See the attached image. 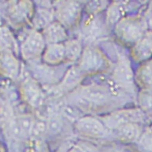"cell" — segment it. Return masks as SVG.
I'll use <instances>...</instances> for the list:
<instances>
[{"label":"cell","instance_id":"cell-15","mask_svg":"<svg viewBox=\"0 0 152 152\" xmlns=\"http://www.w3.org/2000/svg\"><path fill=\"white\" fill-rule=\"evenodd\" d=\"M45 35L48 42L57 44L66 38V34L62 26L58 23H53L48 27L45 31Z\"/></svg>","mask_w":152,"mask_h":152},{"label":"cell","instance_id":"cell-22","mask_svg":"<svg viewBox=\"0 0 152 152\" xmlns=\"http://www.w3.org/2000/svg\"><path fill=\"white\" fill-rule=\"evenodd\" d=\"M51 20V14L45 10L38 12L35 19V25L38 27H43L47 25Z\"/></svg>","mask_w":152,"mask_h":152},{"label":"cell","instance_id":"cell-26","mask_svg":"<svg viewBox=\"0 0 152 152\" xmlns=\"http://www.w3.org/2000/svg\"><path fill=\"white\" fill-rule=\"evenodd\" d=\"M11 111L10 108V106L6 102H1V120H4L5 121L10 120Z\"/></svg>","mask_w":152,"mask_h":152},{"label":"cell","instance_id":"cell-24","mask_svg":"<svg viewBox=\"0 0 152 152\" xmlns=\"http://www.w3.org/2000/svg\"><path fill=\"white\" fill-rule=\"evenodd\" d=\"M139 141V146L142 150L145 152H152V133H145L140 137Z\"/></svg>","mask_w":152,"mask_h":152},{"label":"cell","instance_id":"cell-17","mask_svg":"<svg viewBox=\"0 0 152 152\" xmlns=\"http://www.w3.org/2000/svg\"><path fill=\"white\" fill-rule=\"evenodd\" d=\"M81 76L80 71L78 68H71L62 82V88L63 89H69L75 86L81 80Z\"/></svg>","mask_w":152,"mask_h":152},{"label":"cell","instance_id":"cell-1","mask_svg":"<svg viewBox=\"0 0 152 152\" xmlns=\"http://www.w3.org/2000/svg\"><path fill=\"white\" fill-rule=\"evenodd\" d=\"M144 119L143 113L139 110H128L117 111L104 117L102 123L108 129L115 130L130 123H137Z\"/></svg>","mask_w":152,"mask_h":152},{"label":"cell","instance_id":"cell-29","mask_svg":"<svg viewBox=\"0 0 152 152\" xmlns=\"http://www.w3.org/2000/svg\"><path fill=\"white\" fill-rule=\"evenodd\" d=\"M151 12H152V4H151Z\"/></svg>","mask_w":152,"mask_h":152},{"label":"cell","instance_id":"cell-14","mask_svg":"<svg viewBox=\"0 0 152 152\" xmlns=\"http://www.w3.org/2000/svg\"><path fill=\"white\" fill-rule=\"evenodd\" d=\"M135 55L140 60L148 58L152 54V33L140 40L135 47Z\"/></svg>","mask_w":152,"mask_h":152},{"label":"cell","instance_id":"cell-5","mask_svg":"<svg viewBox=\"0 0 152 152\" xmlns=\"http://www.w3.org/2000/svg\"><path fill=\"white\" fill-rule=\"evenodd\" d=\"M44 47V41L42 35L38 32H33L22 45L23 56L26 59H33L41 53Z\"/></svg>","mask_w":152,"mask_h":152},{"label":"cell","instance_id":"cell-7","mask_svg":"<svg viewBox=\"0 0 152 152\" xmlns=\"http://www.w3.org/2000/svg\"><path fill=\"white\" fill-rule=\"evenodd\" d=\"M23 94L27 102L34 107H39L44 103L43 93L37 84L31 79H28L24 82Z\"/></svg>","mask_w":152,"mask_h":152},{"label":"cell","instance_id":"cell-2","mask_svg":"<svg viewBox=\"0 0 152 152\" xmlns=\"http://www.w3.org/2000/svg\"><path fill=\"white\" fill-rule=\"evenodd\" d=\"M34 121L33 118L28 115H20L11 119L8 124V132L12 140L20 142L30 137Z\"/></svg>","mask_w":152,"mask_h":152},{"label":"cell","instance_id":"cell-19","mask_svg":"<svg viewBox=\"0 0 152 152\" xmlns=\"http://www.w3.org/2000/svg\"><path fill=\"white\" fill-rule=\"evenodd\" d=\"M102 26L100 21H99V19H95L88 26L86 30V35L88 39L93 40L99 36L100 33L102 32Z\"/></svg>","mask_w":152,"mask_h":152},{"label":"cell","instance_id":"cell-27","mask_svg":"<svg viewBox=\"0 0 152 152\" xmlns=\"http://www.w3.org/2000/svg\"><path fill=\"white\" fill-rule=\"evenodd\" d=\"M108 20L111 23H114L116 22L120 16V11L118 7H111L108 11Z\"/></svg>","mask_w":152,"mask_h":152},{"label":"cell","instance_id":"cell-11","mask_svg":"<svg viewBox=\"0 0 152 152\" xmlns=\"http://www.w3.org/2000/svg\"><path fill=\"white\" fill-rule=\"evenodd\" d=\"M115 80L120 84L130 86L133 83V74L128 62L122 59L116 67L114 71Z\"/></svg>","mask_w":152,"mask_h":152},{"label":"cell","instance_id":"cell-10","mask_svg":"<svg viewBox=\"0 0 152 152\" xmlns=\"http://www.w3.org/2000/svg\"><path fill=\"white\" fill-rule=\"evenodd\" d=\"M115 136L124 142H134L139 140L141 130L137 123H130L123 125L114 130Z\"/></svg>","mask_w":152,"mask_h":152},{"label":"cell","instance_id":"cell-6","mask_svg":"<svg viewBox=\"0 0 152 152\" xmlns=\"http://www.w3.org/2000/svg\"><path fill=\"white\" fill-rule=\"evenodd\" d=\"M103 65V58L96 49L88 48L85 50L81 58L80 67L86 72H94L100 69Z\"/></svg>","mask_w":152,"mask_h":152},{"label":"cell","instance_id":"cell-25","mask_svg":"<svg viewBox=\"0 0 152 152\" xmlns=\"http://www.w3.org/2000/svg\"><path fill=\"white\" fill-rule=\"evenodd\" d=\"M1 45L5 47H10L13 45V38L10 31L6 28H2L1 31Z\"/></svg>","mask_w":152,"mask_h":152},{"label":"cell","instance_id":"cell-28","mask_svg":"<svg viewBox=\"0 0 152 152\" xmlns=\"http://www.w3.org/2000/svg\"><path fill=\"white\" fill-rule=\"evenodd\" d=\"M69 152H86L84 150H83L81 148H80L78 146L74 147Z\"/></svg>","mask_w":152,"mask_h":152},{"label":"cell","instance_id":"cell-18","mask_svg":"<svg viewBox=\"0 0 152 152\" xmlns=\"http://www.w3.org/2000/svg\"><path fill=\"white\" fill-rule=\"evenodd\" d=\"M81 45L77 40L69 41L66 46V56L70 61H75L80 55Z\"/></svg>","mask_w":152,"mask_h":152},{"label":"cell","instance_id":"cell-8","mask_svg":"<svg viewBox=\"0 0 152 152\" xmlns=\"http://www.w3.org/2000/svg\"><path fill=\"white\" fill-rule=\"evenodd\" d=\"M80 12V7L76 2H67L58 11V17L66 26H72L76 23Z\"/></svg>","mask_w":152,"mask_h":152},{"label":"cell","instance_id":"cell-13","mask_svg":"<svg viewBox=\"0 0 152 152\" xmlns=\"http://www.w3.org/2000/svg\"><path fill=\"white\" fill-rule=\"evenodd\" d=\"M1 68L5 75L14 77L18 73V63L11 53L5 52L1 54Z\"/></svg>","mask_w":152,"mask_h":152},{"label":"cell","instance_id":"cell-23","mask_svg":"<svg viewBox=\"0 0 152 152\" xmlns=\"http://www.w3.org/2000/svg\"><path fill=\"white\" fill-rule=\"evenodd\" d=\"M61 113L63 115L69 120L71 121H78L80 118L79 117V113L72 105L64 104L61 109Z\"/></svg>","mask_w":152,"mask_h":152},{"label":"cell","instance_id":"cell-21","mask_svg":"<svg viewBox=\"0 0 152 152\" xmlns=\"http://www.w3.org/2000/svg\"><path fill=\"white\" fill-rule=\"evenodd\" d=\"M140 77L143 83L152 86V62L146 64L142 69Z\"/></svg>","mask_w":152,"mask_h":152},{"label":"cell","instance_id":"cell-3","mask_svg":"<svg viewBox=\"0 0 152 152\" xmlns=\"http://www.w3.org/2000/svg\"><path fill=\"white\" fill-rule=\"evenodd\" d=\"M76 127L81 134L88 137L103 138L108 134V129L103 123L91 117L80 118L76 122Z\"/></svg>","mask_w":152,"mask_h":152},{"label":"cell","instance_id":"cell-12","mask_svg":"<svg viewBox=\"0 0 152 152\" xmlns=\"http://www.w3.org/2000/svg\"><path fill=\"white\" fill-rule=\"evenodd\" d=\"M66 55V48L59 43L52 44L48 48L44 59L49 64H55L60 62Z\"/></svg>","mask_w":152,"mask_h":152},{"label":"cell","instance_id":"cell-20","mask_svg":"<svg viewBox=\"0 0 152 152\" xmlns=\"http://www.w3.org/2000/svg\"><path fill=\"white\" fill-rule=\"evenodd\" d=\"M63 128V121L61 118L55 115L48 121V132L51 134H56L60 132Z\"/></svg>","mask_w":152,"mask_h":152},{"label":"cell","instance_id":"cell-4","mask_svg":"<svg viewBox=\"0 0 152 152\" xmlns=\"http://www.w3.org/2000/svg\"><path fill=\"white\" fill-rule=\"evenodd\" d=\"M145 28V23L137 20H125L118 26V34L124 40L134 42L140 40Z\"/></svg>","mask_w":152,"mask_h":152},{"label":"cell","instance_id":"cell-16","mask_svg":"<svg viewBox=\"0 0 152 152\" xmlns=\"http://www.w3.org/2000/svg\"><path fill=\"white\" fill-rule=\"evenodd\" d=\"M46 133H48V121L44 118L34 121L31 132V139L41 140Z\"/></svg>","mask_w":152,"mask_h":152},{"label":"cell","instance_id":"cell-9","mask_svg":"<svg viewBox=\"0 0 152 152\" xmlns=\"http://www.w3.org/2000/svg\"><path fill=\"white\" fill-rule=\"evenodd\" d=\"M80 95L91 102L93 105H100L106 102L109 98L108 91L99 86H87L83 87Z\"/></svg>","mask_w":152,"mask_h":152}]
</instances>
